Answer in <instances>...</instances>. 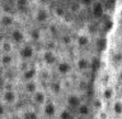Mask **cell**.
<instances>
[{
	"mask_svg": "<svg viewBox=\"0 0 122 119\" xmlns=\"http://www.w3.org/2000/svg\"><path fill=\"white\" fill-rule=\"evenodd\" d=\"M17 56L18 60H24V61H33L34 58L37 56V48L33 42H25L17 48Z\"/></svg>",
	"mask_w": 122,
	"mask_h": 119,
	"instance_id": "6da1fadb",
	"label": "cell"
},
{
	"mask_svg": "<svg viewBox=\"0 0 122 119\" xmlns=\"http://www.w3.org/2000/svg\"><path fill=\"white\" fill-rule=\"evenodd\" d=\"M33 18L34 22L40 26H47L52 22V13L47 8V5L40 4L33 12Z\"/></svg>",
	"mask_w": 122,
	"mask_h": 119,
	"instance_id": "7a4b0ae2",
	"label": "cell"
},
{
	"mask_svg": "<svg viewBox=\"0 0 122 119\" xmlns=\"http://www.w3.org/2000/svg\"><path fill=\"white\" fill-rule=\"evenodd\" d=\"M53 71L60 78H69L72 73L75 72V65L74 60H69V59H60L57 61V64L55 65Z\"/></svg>",
	"mask_w": 122,
	"mask_h": 119,
	"instance_id": "3957f363",
	"label": "cell"
},
{
	"mask_svg": "<svg viewBox=\"0 0 122 119\" xmlns=\"http://www.w3.org/2000/svg\"><path fill=\"white\" fill-rule=\"evenodd\" d=\"M40 59H41V65L50 68H55V65L57 64V61L60 60L59 55L55 50L52 49H42L40 53Z\"/></svg>",
	"mask_w": 122,
	"mask_h": 119,
	"instance_id": "277c9868",
	"label": "cell"
},
{
	"mask_svg": "<svg viewBox=\"0 0 122 119\" xmlns=\"http://www.w3.org/2000/svg\"><path fill=\"white\" fill-rule=\"evenodd\" d=\"M40 64L32 63L28 65L25 69H23L22 72H19V84L23 82H28V81L38 79V74H40Z\"/></svg>",
	"mask_w": 122,
	"mask_h": 119,
	"instance_id": "5b68a950",
	"label": "cell"
},
{
	"mask_svg": "<svg viewBox=\"0 0 122 119\" xmlns=\"http://www.w3.org/2000/svg\"><path fill=\"white\" fill-rule=\"evenodd\" d=\"M84 102V99H83V95L81 92L79 91H69L66 95H65V99H64V105L67 106L69 109L71 110H76L78 107Z\"/></svg>",
	"mask_w": 122,
	"mask_h": 119,
	"instance_id": "8992f818",
	"label": "cell"
},
{
	"mask_svg": "<svg viewBox=\"0 0 122 119\" xmlns=\"http://www.w3.org/2000/svg\"><path fill=\"white\" fill-rule=\"evenodd\" d=\"M8 107H14L19 102V92L14 87H3V101Z\"/></svg>",
	"mask_w": 122,
	"mask_h": 119,
	"instance_id": "52a82bcc",
	"label": "cell"
},
{
	"mask_svg": "<svg viewBox=\"0 0 122 119\" xmlns=\"http://www.w3.org/2000/svg\"><path fill=\"white\" fill-rule=\"evenodd\" d=\"M60 107L53 99H50L43 106L41 107V115L45 119H57Z\"/></svg>",
	"mask_w": 122,
	"mask_h": 119,
	"instance_id": "ba28073f",
	"label": "cell"
},
{
	"mask_svg": "<svg viewBox=\"0 0 122 119\" xmlns=\"http://www.w3.org/2000/svg\"><path fill=\"white\" fill-rule=\"evenodd\" d=\"M8 37L17 45V48L20 46V45H23V44H25V42H28V35H27V31L20 28V27H17V26L13 27L11 30H9Z\"/></svg>",
	"mask_w": 122,
	"mask_h": 119,
	"instance_id": "9c48e42d",
	"label": "cell"
},
{
	"mask_svg": "<svg viewBox=\"0 0 122 119\" xmlns=\"http://www.w3.org/2000/svg\"><path fill=\"white\" fill-rule=\"evenodd\" d=\"M29 99H30V101H32V104L34 106L41 109V107L50 100V94L45 87H41L40 90H38L37 92H34Z\"/></svg>",
	"mask_w": 122,
	"mask_h": 119,
	"instance_id": "30bf717a",
	"label": "cell"
},
{
	"mask_svg": "<svg viewBox=\"0 0 122 119\" xmlns=\"http://www.w3.org/2000/svg\"><path fill=\"white\" fill-rule=\"evenodd\" d=\"M99 96L103 99V101L106 104H111L114 99L117 97V88L114 84L112 83H107L104 86H102L101 92H99Z\"/></svg>",
	"mask_w": 122,
	"mask_h": 119,
	"instance_id": "8fae6325",
	"label": "cell"
},
{
	"mask_svg": "<svg viewBox=\"0 0 122 119\" xmlns=\"http://www.w3.org/2000/svg\"><path fill=\"white\" fill-rule=\"evenodd\" d=\"M92 60L90 58H88L86 55H78L74 59V65H75V71L79 73H86L92 69Z\"/></svg>",
	"mask_w": 122,
	"mask_h": 119,
	"instance_id": "7c38bea8",
	"label": "cell"
},
{
	"mask_svg": "<svg viewBox=\"0 0 122 119\" xmlns=\"http://www.w3.org/2000/svg\"><path fill=\"white\" fill-rule=\"evenodd\" d=\"M18 63V56L17 54H0V68L3 69H9L13 67H17Z\"/></svg>",
	"mask_w": 122,
	"mask_h": 119,
	"instance_id": "4fadbf2b",
	"label": "cell"
},
{
	"mask_svg": "<svg viewBox=\"0 0 122 119\" xmlns=\"http://www.w3.org/2000/svg\"><path fill=\"white\" fill-rule=\"evenodd\" d=\"M20 87H22L23 94L30 97L34 92H37L42 87V83L40 82V79H33V81H28V82L20 83Z\"/></svg>",
	"mask_w": 122,
	"mask_h": 119,
	"instance_id": "5bb4252c",
	"label": "cell"
},
{
	"mask_svg": "<svg viewBox=\"0 0 122 119\" xmlns=\"http://www.w3.org/2000/svg\"><path fill=\"white\" fill-rule=\"evenodd\" d=\"M46 90L48 91V94L51 96L57 97V96H60L61 94H62V91H64V81H61V79H51L47 83Z\"/></svg>",
	"mask_w": 122,
	"mask_h": 119,
	"instance_id": "9a60e30c",
	"label": "cell"
},
{
	"mask_svg": "<svg viewBox=\"0 0 122 119\" xmlns=\"http://www.w3.org/2000/svg\"><path fill=\"white\" fill-rule=\"evenodd\" d=\"M92 44V36L88 32H79L74 38V45L79 49H85Z\"/></svg>",
	"mask_w": 122,
	"mask_h": 119,
	"instance_id": "2e32d148",
	"label": "cell"
},
{
	"mask_svg": "<svg viewBox=\"0 0 122 119\" xmlns=\"http://www.w3.org/2000/svg\"><path fill=\"white\" fill-rule=\"evenodd\" d=\"M0 27L8 31L11 30L13 27H15V17L11 13H8V12L0 13Z\"/></svg>",
	"mask_w": 122,
	"mask_h": 119,
	"instance_id": "e0dca14e",
	"label": "cell"
},
{
	"mask_svg": "<svg viewBox=\"0 0 122 119\" xmlns=\"http://www.w3.org/2000/svg\"><path fill=\"white\" fill-rule=\"evenodd\" d=\"M109 111L114 119H122V97L117 96L112 102L109 104Z\"/></svg>",
	"mask_w": 122,
	"mask_h": 119,
	"instance_id": "ac0fdd59",
	"label": "cell"
},
{
	"mask_svg": "<svg viewBox=\"0 0 122 119\" xmlns=\"http://www.w3.org/2000/svg\"><path fill=\"white\" fill-rule=\"evenodd\" d=\"M17 53V45L10 40L9 37H4L0 44V54H13Z\"/></svg>",
	"mask_w": 122,
	"mask_h": 119,
	"instance_id": "d6986e66",
	"label": "cell"
},
{
	"mask_svg": "<svg viewBox=\"0 0 122 119\" xmlns=\"http://www.w3.org/2000/svg\"><path fill=\"white\" fill-rule=\"evenodd\" d=\"M52 69L50 67H45V65H41L40 67V74H38V79H40L41 83H46L47 84L52 78Z\"/></svg>",
	"mask_w": 122,
	"mask_h": 119,
	"instance_id": "ffe728a7",
	"label": "cell"
},
{
	"mask_svg": "<svg viewBox=\"0 0 122 119\" xmlns=\"http://www.w3.org/2000/svg\"><path fill=\"white\" fill-rule=\"evenodd\" d=\"M75 114L84 115V117H90V118H92V115L94 114V109H93V106H92L90 102L84 101L81 105H80L78 109L75 110Z\"/></svg>",
	"mask_w": 122,
	"mask_h": 119,
	"instance_id": "44dd1931",
	"label": "cell"
},
{
	"mask_svg": "<svg viewBox=\"0 0 122 119\" xmlns=\"http://www.w3.org/2000/svg\"><path fill=\"white\" fill-rule=\"evenodd\" d=\"M89 10H90V13L93 17L99 18L104 14V4H103L102 0H95V3L93 4V6H92Z\"/></svg>",
	"mask_w": 122,
	"mask_h": 119,
	"instance_id": "7402d4cb",
	"label": "cell"
},
{
	"mask_svg": "<svg viewBox=\"0 0 122 119\" xmlns=\"http://www.w3.org/2000/svg\"><path fill=\"white\" fill-rule=\"evenodd\" d=\"M27 35H28V41L29 42H38L42 40V30L38 28V27H33V28H29L27 31Z\"/></svg>",
	"mask_w": 122,
	"mask_h": 119,
	"instance_id": "603a6c76",
	"label": "cell"
},
{
	"mask_svg": "<svg viewBox=\"0 0 122 119\" xmlns=\"http://www.w3.org/2000/svg\"><path fill=\"white\" fill-rule=\"evenodd\" d=\"M75 117V111L69 109L67 106H61L59 110V115H57V119H74Z\"/></svg>",
	"mask_w": 122,
	"mask_h": 119,
	"instance_id": "cb8c5ba5",
	"label": "cell"
},
{
	"mask_svg": "<svg viewBox=\"0 0 122 119\" xmlns=\"http://www.w3.org/2000/svg\"><path fill=\"white\" fill-rule=\"evenodd\" d=\"M92 106H93V109H94V113L95 111H98V110H102V109H104L106 107V102L103 101V99L101 97V96H95V97L92 100Z\"/></svg>",
	"mask_w": 122,
	"mask_h": 119,
	"instance_id": "d4e9b609",
	"label": "cell"
},
{
	"mask_svg": "<svg viewBox=\"0 0 122 119\" xmlns=\"http://www.w3.org/2000/svg\"><path fill=\"white\" fill-rule=\"evenodd\" d=\"M20 118L22 119H38L40 117H38L37 111L32 109V107H28V109H24L20 113Z\"/></svg>",
	"mask_w": 122,
	"mask_h": 119,
	"instance_id": "484cf974",
	"label": "cell"
},
{
	"mask_svg": "<svg viewBox=\"0 0 122 119\" xmlns=\"http://www.w3.org/2000/svg\"><path fill=\"white\" fill-rule=\"evenodd\" d=\"M94 118L95 119H112V114L109 110H107L106 107L102 110H98L94 113Z\"/></svg>",
	"mask_w": 122,
	"mask_h": 119,
	"instance_id": "4316f807",
	"label": "cell"
},
{
	"mask_svg": "<svg viewBox=\"0 0 122 119\" xmlns=\"http://www.w3.org/2000/svg\"><path fill=\"white\" fill-rule=\"evenodd\" d=\"M14 5L18 10H25L29 8V0H14Z\"/></svg>",
	"mask_w": 122,
	"mask_h": 119,
	"instance_id": "83f0119b",
	"label": "cell"
},
{
	"mask_svg": "<svg viewBox=\"0 0 122 119\" xmlns=\"http://www.w3.org/2000/svg\"><path fill=\"white\" fill-rule=\"evenodd\" d=\"M80 8H84V9H90L93 6V4L95 3V0H78Z\"/></svg>",
	"mask_w": 122,
	"mask_h": 119,
	"instance_id": "f1b7e54d",
	"label": "cell"
},
{
	"mask_svg": "<svg viewBox=\"0 0 122 119\" xmlns=\"http://www.w3.org/2000/svg\"><path fill=\"white\" fill-rule=\"evenodd\" d=\"M61 42L65 45H70V44H74V38L71 36H67V35H61Z\"/></svg>",
	"mask_w": 122,
	"mask_h": 119,
	"instance_id": "f546056e",
	"label": "cell"
},
{
	"mask_svg": "<svg viewBox=\"0 0 122 119\" xmlns=\"http://www.w3.org/2000/svg\"><path fill=\"white\" fill-rule=\"evenodd\" d=\"M8 107L4 102H0V118H4V117H6L8 115Z\"/></svg>",
	"mask_w": 122,
	"mask_h": 119,
	"instance_id": "4dcf8cb0",
	"label": "cell"
},
{
	"mask_svg": "<svg viewBox=\"0 0 122 119\" xmlns=\"http://www.w3.org/2000/svg\"><path fill=\"white\" fill-rule=\"evenodd\" d=\"M116 79H117V82H118V83H121V84H122V67L118 68L117 74H116Z\"/></svg>",
	"mask_w": 122,
	"mask_h": 119,
	"instance_id": "1f68e13d",
	"label": "cell"
},
{
	"mask_svg": "<svg viewBox=\"0 0 122 119\" xmlns=\"http://www.w3.org/2000/svg\"><path fill=\"white\" fill-rule=\"evenodd\" d=\"M117 17H118V19L120 21H122V3L118 5V8H117Z\"/></svg>",
	"mask_w": 122,
	"mask_h": 119,
	"instance_id": "d6a6232c",
	"label": "cell"
},
{
	"mask_svg": "<svg viewBox=\"0 0 122 119\" xmlns=\"http://www.w3.org/2000/svg\"><path fill=\"white\" fill-rule=\"evenodd\" d=\"M74 119H92L90 117H84V115H79V114H75Z\"/></svg>",
	"mask_w": 122,
	"mask_h": 119,
	"instance_id": "836d02e7",
	"label": "cell"
},
{
	"mask_svg": "<svg viewBox=\"0 0 122 119\" xmlns=\"http://www.w3.org/2000/svg\"><path fill=\"white\" fill-rule=\"evenodd\" d=\"M64 3H66V4H71V3H74V1H78V0H62Z\"/></svg>",
	"mask_w": 122,
	"mask_h": 119,
	"instance_id": "e575fe53",
	"label": "cell"
},
{
	"mask_svg": "<svg viewBox=\"0 0 122 119\" xmlns=\"http://www.w3.org/2000/svg\"><path fill=\"white\" fill-rule=\"evenodd\" d=\"M3 101V88H0V102Z\"/></svg>",
	"mask_w": 122,
	"mask_h": 119,
	"instance_id": "d590c367",
	"label": "cell"
},
{
	"mask_svg": "<svg viewBox=\"0 0 122 119\" xmlns=\"http://www.w3.org/2000/svg\"><path fill=\"white\" fill-rule=\"evenodd\" d=\"M120 33H121V36H122V21H121V24H120Z\"/></svg>",
	"mask_w": 122,
	"mask_h": 119,
	"instance_id": "8d00e7d4",
	"label": "cell"
},
{
	"mask_svg": "<svg viewBox=\"0 0 122 119\" xmlns=\"http://www.w3.org/2000/svg\"><path fill=\"white\" fill-rule=\"evenodd\" d=\"M3 38H4V36H1V35H0V44H1V41H3Z\"/></svg>",
	"mask_w": 122,
	"mask_h": 119,
	"instance_id": "74e56055",
	"label": "cell"
},
{
	"mask_svg": "<svg viewBox=\"0 0 122 119\" xmlns=\"http://www.w3.org/2000/svg\"><path fill=\"white\" fill-rule=\"evenodd\" d=\"M0 82H1V77H0Z\"/></svg>",
	"mask_w": 122,
	"mask_h": 119,
	"instance_id": "f35d334b",
	"label": "cell"
},
{
	"mask_svg": "<svg viewBox=\"0 0 122 119\" xmlns=\"http://www.w3.org/2000/svg\"><path fill=\"white\" fill-rule=\"evenodd\" d=\"M0 1H3V0H0Z\"/></svg>",
	"mask_w": 122,
	"mask_h": 119,
	"instance_id": "ab89813d",
	"label": "cell"
},
{
	"mask_svg": "<svg viewBox=\"0 0 122 119\" xmlns=\"http://www.w3.org/2000/svg\"><path fill=\"white\" fill-rule=\"evenodd\" d=\"M93 119H95V118H93Z\"/></svg>",
	"mask_w": 122,
	"mask_h": 119,
	"instance_id": "60d3db41",
	"label": "cell"
},
{
	"mask_svg": "<svg viewBox=\"0 0 122 119\" xmlns=\"http://www.w3.org/2000/svg\"><path fill=\"white\" fill-rule=\"evenodd\" d=\"M13 1H14V0H13Z\"/></svg>",
	"mask_w": 122,
	"mask_h": 119,
	"instance_id": "b9f144b4",
	"label": "cell"
}]
</instances>
